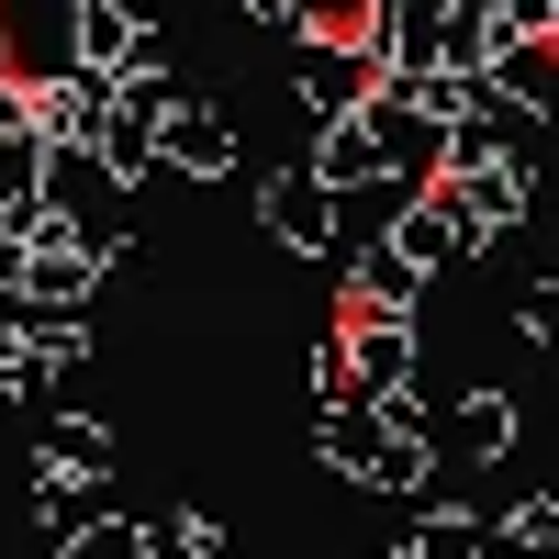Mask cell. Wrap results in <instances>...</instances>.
<instances>
[{"label": "cell", "mask_w": 559, "mask_h": 559, "mask_svg": "<svg viewBox=\"0 0 559 559\" xmlns=\"http://www.w3.org/2000/svg\"><path fill=\"white\" fill-rule=\"evenodd\" d=\"M426 559H481V537H471V526H437V537H426Z\"/></svg>", "instance_id": "3"}, {"label": "cell", "mask_w": 559, "mask_h": 559, "mask_svg": "<svg viewBox=\"0 0 559 559\" xmlns=\"http://www.w3.org/2000/svg\"><path fill=\"white\" fill-rule=\"evenodd\" d=\"M79 559H134V537H123V526H90V537H79Z\"/></svg>", "instance_id": "4"}, {"label": "cell", "mask_w": 559, "mask_h": 559, "mask_svg": "<svg viewBox=\"0 0 559 559\" xmlns=\"http://www.w3.org/2000/svg\"><path fill=\"white\" fill-rule=\"evenodd\" d=\"M269 224H280V236H324V179H280V202H269Z\"/></svg>", "instance_id": "1"}, {"label": "cell", "mask_w": 559, "mask_h": 559, "mask_svg": "<svg viewBox=\"0 0 559 559\" xmlns=\"http://www.w3.org/2000/svg\"><path fill=\"white\" fill-rule=\"evenodd\" d=\"M537 324H548V336H559V292H548V302H537Z\"/></svg>", "instance_id": "5"}, {"label": "cell", "mask_w": 559, "mask_h": 559, "mask_svg": "<svg viewBox=\"0 0 559 559\" xmlns=\"http://www.w3.org/2000/svg\"><path fill=\"white\" fill-rule=\"evenodd\" d=\"M57 471H102V426H57Z\"/></svg>", "instance_id": "2"}, {"label": "cell", "mask_w": 559, "mask_h": 559, "mask_svg": "<svg viewBox=\"0 0 559 559\" xmlns=\"http://www.w3.org/2000/svg\"><path fill=\"white\" fill-rule=\"evenodd\" d=\"M548 34H559V0H548Z\"/></svg>", "instance_id": "6"}]
</instances>
